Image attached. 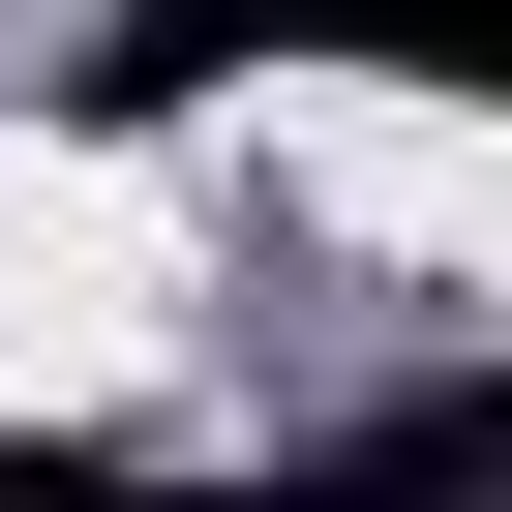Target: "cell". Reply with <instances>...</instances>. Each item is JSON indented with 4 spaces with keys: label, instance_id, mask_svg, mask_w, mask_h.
<instances>
[{
    "label": "cell",
    "instance_id": "2",
    "mask_svg": "<svg viewBox=\"0 0 512 512\" xmlns=\"http://www.w3.org/2000/svg\"><path fill=\"white\" fill-rule=\"evenodd\" d=\"M272 181H332L362 241H422V272H482V241H512V151H482L452 91H272Z\"/></svg>",
    "mask_w": 512,
    "mask_h": 512
},
{
    "label": "cell",
    "instance_id": "1",
    "mask_svg": "<svg viewBox=\"0 0 512 512\" xmlns=\"http://www.w3.org/2000/svg\"><path fill=\"white\" fill-rule=\"evenodd\" d=\"M181 362V211L121 181V151H0V392H151Z\"/></svg>",
    "mask_w": 512,
    "mask_h": 512
}]
</instances>
